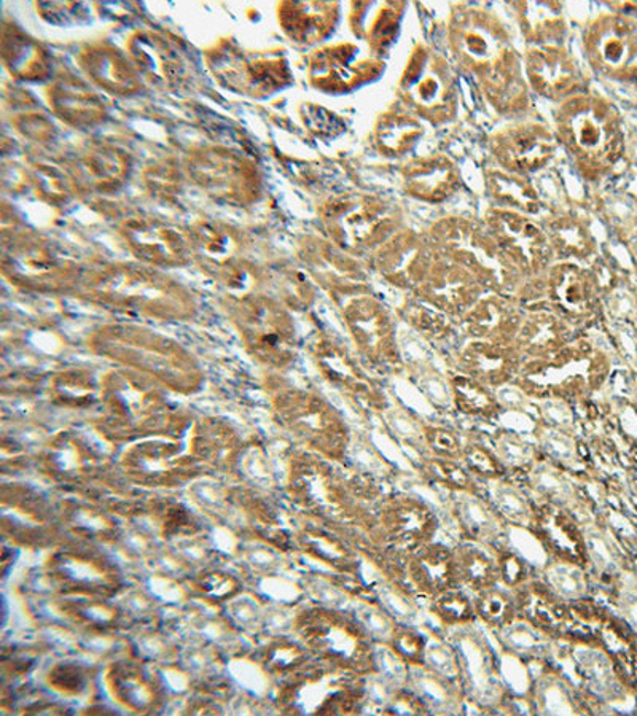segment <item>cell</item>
Segmentation results:
<instances>
[{"label": "cell", "mask_w": 637, "mask_h": 716, "mask_svg": "<svg viewBox=\"0 0 637 716\" xmlns=\"http://www.w3.org/2000/svg\"><path fill=\"white\" fill-rule=\"evenodd\" d=\"M448 640L461 664V685L469 701L495 708L505 701L507 687L502 679L501 653L476 623L448 630Z\"/></svg>", "instance_id": "1"}, {"label": "cell", "mask_w": 637, "mask_h": 716, "mask_svg": "<svg viewBox=\"0 0 637 716\" xmlns=\"http://www.w3.org/2000/svg\"><path fill=\"white\" fill-rule=\"evenodd\" d=\"M310 630L313 647L339 664L362 670L370 669L371 664L377 668L371 637L359 622H350L335 615H321Z\"/></svg>", "instance_id": "2"}, {"label": "cell", "mask_w": 637, "mask_h": 716, "mask_svg": "<svg viewBox=\"0 0 637 716\" xmlns=\"http://www.w3.org/2000/svg\"><path fill=\"white\" fill-rule=\"evenodd\" d=\"M569 133L579 150L594 161L612 163L622 150V133L617 116L601 102H589L573 113Z\"/></svg>", "instance_id": "3"}, {"label": "cell", "mask_w": 637, "mask_h": 716, "mask_svg": "<svg viewBox=\"0 0 637 716\" xmlns=\"http://www.w3.org/2000/svg\"><path fill=\"white\" fill-rule=\"evenodd\" d=\"M406 577L414 592L429 601L446 590L459 586L455 551H449L445 546H420L406 562Z\"/></svg>", "instance_id": "4"}, {"label": "cell", "mask_w": 637, "mask_h": 716, "mask_svg": "<svg viewBox=\"0 0 637 716\" xmlns=\"http://www.w3.org/2000/svg\"><path fill=\"white\" fill-rule=\"evenodd\" d=\"M519 618L539 627L551 637L561 636L571 623L569 602L559 597L545 581L534 578L515 591Z\"/></svg>", "instance_id": "5"}, {"label": "cell", "mask_w": 637, "mask_h": 716, "mask_svg": "<svg viewBox=\"0 0 637 716\" xmlns=\"http://www.w3.org/2000/svg\"><path fill=\"white\" fill-rule=\"evenodd\" d=\"M406 686L426 704L429 714H461L467 700L461 683L446 679L426 665H410Z\"/></svg>", "instance_id": "6"}, {"label": "cell", "mask_w": 637, "mask_h": 716, "mask_svg": "<svg viewBox=\"0 0 637 716\" xmlns=\"http://www.w3.org/2000/svg\"><path fill=\"white\" fill-rule=\"evenodd\" d=\"M455 559L459 586L470 594L501 584L498 552L484 548L480 541L459 546L455 549Z\"/></svg>", "instance_id": "7"}, {"label": "cell", "mask_w": 637, "mask_h": 716, "mask_svg": "<svg viewBox=\"0 0 637 716\" xmlns=\"http://www.w3.org/2000/svg\"><path fill=\"white\" fill-rule=\"evenodd\" d=\"M600 56L605 67L637 81V26L622 18L612 20L601 35Z\"/></svg>", "instance_id": "8"}, {"label": "cell", "mask_w": 637, "mask_h": 716, "mask_svg": "<svg viewBox=\"0 0 637 716\" xmlns=\"http://www.w3.org/2000/svg\"><path fill=\"white\" fill-rule=\"evenodd\" d=\"M498 637L502 650L523 659H544L554 653V637L519 616L501 627Z\"/></svg>", "instance_id": "9"}, {"label": "cell", "mask_w": 637, "mask_h": 716, "mask_svg": "<svg viewBox=\"0 0 637 716\" xmlns=\"http://www.w3.org/2000/svg\"><path fill=\"white\" fill-rule=\"evenodd\" d=\"M534 712L541 715H573L580 711L575 693L562 676L544 673L533 676Z\"/></svg>", "instance_id": "10"}, {"label": "cell", "mask_w": 637, "mask_h": 716, "mask_svg": "<svg viewBox=\"0 0 637 716\" xmlns=\"http://www.w3.org/2000/svg\"><path fill=\"white\" fill-rule=\"evenodd\" d=\"M473 602H476L477 618L491 629L499 630L519 616L515 591L509 590L504 584H495L493 588L478 592L473 595Z\"/></svg>", "instance_id": "11"}, {"label": "cell", "mask_w": 637, "mask_h": 716, "mask_svg": "<svg viewBox=\"0 0 637 716\" xmlns=\"http://www.w3.org/2000/svg\"><path fill=\"white\" fill-rule=\"evenodd\" d=\"M429 609L437 622L444 624L448 630L477 623L478 619L473 594L462 586H455L435 595L431 601Z\"/></svg>", "instance_id": "12"}, {"label": "cell", "mask_w": 637, "mask_h": 716, "mask_svg": "<svg viewBox=\"0 0 637 716\" xmlns=\"http://www.w3.org/2000/svg\"><path fill=\"white\" fill-rule=\"evenodd\" d=\"M134 56L145 72L161 78V80H175V74H179L180 59L166 44L152 38L139 37L136 41Z\"/></svg>", "instance_id": "13"}, {"label": "cell", "mask_w": 637, "mask_h": 716, "mask_svg": "<svg viewBox=\"0 0 637 716\" xmlns=\"http://www.w3.org/2000/svg\"><path fill=\"white\" fill-rule=\"evenodd\" d=\"M544 581L566 602L582 601L586 594V578L583 567L577 563L555 561L544 569Z\"/></svg>", "instance_id": "14"}, {"label": "cell", "mask_w": 637, "mask_h": 716, "mask_svg": "<svg viewBox=\"0 0 637 716\" xmlns=\"http://www.w3.org/2000/svg\"><path fill=\"white\" fill-rule=\"evenodd\" d=\"M88 72L93 74L96 80L101 81L105 87H112L113 90H122L133 85V77L126 64H123L122 59L113 53L96 52L91 56Z\"/></svg>", "instance_id": "15"}, {"label": "cell", "mask_w": 637, "mask_h": 716, "mask_svg": "<svg viewBox=\"0 0 637 716\" xmlns=\"http://www.w3.org/2000/svg\"><path fill=\"white\" fill-rule=\"evenodd\" d=\"M424 665L440 673L446 679L455 680L461 683V664H459L458 653L451 641L446 640H429L426 648V656H424Z\"/></svg>", "instance_id": "16"}, {"label": "cell", "mask_w": 637, "mask_h": 716, "mask_svg": "<svg viewBox=\"0 0 637 716\" xmlns=\"http://www.w3.org/2000/svg\"><path fill=\"white\" fill-rule=\"evenodd\" d=\"M499 570H501V584L512 591H518L530 580H534V567L515 549L498 548Z\"/></svg>", "instance_id": "17"}, {"label": "cell", "mask_w": 637, "mask_h": 716, "mask_svg": "<svg viewBox=\"0 0 637 716\" xmlns=\"http://www.w3.org/2000/svg\"><path fill=\"white\" fill-rule=\"evenodd\" d=\"M427 644H429V639H426V636L416 627L410 626V624H400L394 639L388 645H391L410 665H424Z\"/></svg>", "instance_id": "18"}, {"label": "cell", "mask_w": 637, "mask_h": 716, "mask_svg": "<svg viewBox=\"0 0 637 716\" xmlns=\"http://www.w3.org/2000/svg\"><path fill=\"white\" fill-rule=\"evenodd\" d=\"M463 526L470 532L472 538L480 544H493L498 540L499 526L493 516L477 502H466L462 505Z\"/></svg>", "instance_id": "19"}, {"label": "cell", "mask_w": 637, "mask_h": 716, "mask_svg": "<svg viewBox=\"0 0 637 716\" xmlns=\"http://www.w3.org/2000/svg\"><path fill=\"white\" fill-rule=\"evenodd\" d=\"M501 670L507 691L518 697L530 694L534 679L526 668L525 659L504 650L501 653Z\"/></svg>", "instance_id": "20"}, {"label": "cell", "mask_w": 637, "mask_h": 716, "mask_svg": "<svg viewBox=\"0 0 637 716\" xmlns=\"http://www.w3.org/2000/svg\"><path fill=\"white\" fill-rule=\"evenodd\" d=\"M380 597L385 612H388L395 622H399L400 624H410V626L416 624L417 618H420V612H417L416 604H414L412 597L406 595L399 586L382 588Z\"/></svg>", "instance_id": "21"}, {"label": "cell", "mask_w": 637, "mask_h": 716, "mask_svg": "<svg viewBox=\"0 0 637 716\" xmlns=\"http://www.w3.org/2000/svg\"><path fill=\"white\" fill-rule=\"evenodd\" d=\"M359 623L362 624L364 629L367 630L371 639L382 641V644H391L394 639L395 630L400 626L385 609H378L367 607L362 609L359 616Z\"/></svg>", "instance_id": "22"}]
</instances>
